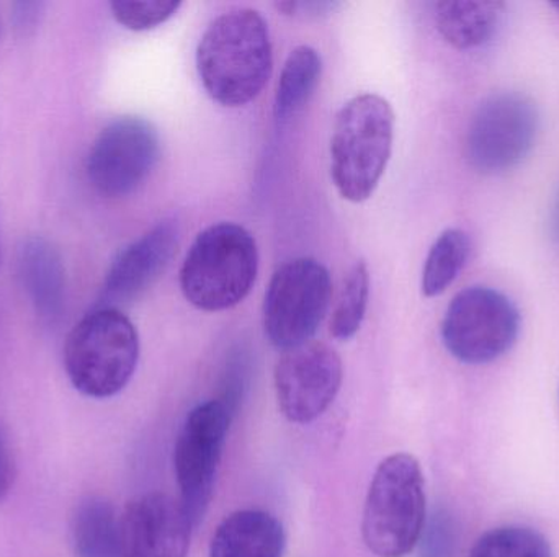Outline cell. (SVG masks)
<instances>
[{
    "mask_svg": "<svg viewBox=\"0 0 559 557\" xmlns=\"http://www.w3.org/2000/svg\"><path fill=\"white\" fill-rule=\"evenodd\" d=\"M41 3L20 2L15 3V16L19 19V28H29L33 22L38 19V10Z\"/></svg>",
    "mask_w": 559,
    "mask_h": 557,
    "instance_id": "obj_27",
    "label": "cell"
},
{
    "mask_svg": "<svg viewBox=\"0 0 559 557\" xmlns=\"http://www.w3.org/2000/svg\"><path fill=\"white\" fill-rule=\"evenodd\" d=\"M249 383V365L245 355H238L229 363L226 370L225 379H223L222 398L219 402L226 405L233 417L238 412L242 399L246 396Z\"/></svg>",
    "mask_w": 559,
    "mask_h": 557,
    "instance_id": "obj_23",
    "label": "cell"
},
{
    "mask_svg": "<svg viewBox=\"0 0 559 557\" xmlns=\"http://www.w3.org/2000/svg\"><path fill=\"white\" fill-rule=\"evenodd\" d=\"M282 523L264 510H239L226 517L210 545V557H283Z\"/></svg>",
    "mask_w": 559,
    "mask_h": 557,
    "instance_id": "obj_15",
    "label": "cell"
},
{
    "mask_svg": "<svg viewBox=\"0 0 559 557\" xmlns=\"http://www.w3.org/2000/svg\"><path fill=\"white\" fill-rule=\"evenodd\" d=\"M506 3L495 0H445L433 5L437 29L459 49H473L495 38Z\"/></svg>",
    "mask_w": 559,
    "mask_h": 557,
    "instance_id": "obj_16",
    "label": "cell"
},
{
    "mask_svg": "<svg viewBox=\"0 0 559 557\" xmlns=\"http://www.w3.org/2000/svg\"><path fill=\"white\" fill-rule=\"evenodd\" d=\"M453 545L455 540H453L452 523L449 519H443V516H439L427 533L423 557H452Z\"/></svg>",
    "mask_w": 559,
    "mask_h": 557,
    "instance_id": "obj_24",
    "label": "cell"
},
{
    "mask_svg": "<svg viewBox=\"0 0 559 557\" xmlns=\"http://www.w3.org/2000/svg\"><path fill=\"white\" fill-rule=\"evenodd\" d=\"M426 526V484L419 461L396 453L381 461L365 500V545L378 557H404Z\"/></svg>",
    "mask_w": 559,
    "mask_h": 557,
    "instance_id": "obj_5",
    "label": "cell"
},
{
    "mask_svg": "<svg viewBox=\"0 0 559 557\" xmlns=\"http://www.w3.org/2000/svg\"><path fill=\"white\" fill-rule=\"evenodd\" d=\"M182 3L176 0H115L110 3L115 20L124 28L146 32L176 15Z\"/></svg>",
    "mask_w": 559,
    "mask_h": 557,
    "instance_id": "obj_22",
    "label": "cell"
},
{
    "mask_svg": "<svg viewBox=\"0 0 559 557\" xmlns=\"http://www.w3.org/2000/svg\"><path fill=\"white\" fill-rule=\"evenodd\" d=\"M321 72V56L311 46H298L289 52L275 94L274 111L278 123H285L308 104L318 87Z\"/></svg>",
    "mask_w": 559,
    "mask_h": 557,
    "instance_id": "obj_18",
    "label": "cell"
},
{
    "mask_svg": "<svg viewBox=\"0 0 559 557\" xmlns=\"http://www.w3.org/2000/svg\"><path fill=\"white\" fill-rule=\"evenodd\" d=\"M551 5H554V7H555V9H558V10H559V2H554V3H551Z\"/></svg>",
    "mask_w": 559,
    "mask_h": 557,
    "instance_id": "obj_28",
    "label": "cell"
},
{
    "mask_svg": "<svg viewBox=\"0 0 559 557\" xmlns=\"http://www.w3.org/2000/svg\"><path fill=\"white\" fill-rule=\"evenodd\" d=\"M538 110L521 92H499L479 104L466 133V156L481 173L514 169L534 147Z\"/></svg>",
    "mask_w": 559,
    "mask_h": 557,
    "instance_id": "obj_8",
    "label": "cell"
},
{
    "mask_svg": "<svg viewBox=\"0 0 559 557\" xmlns=\"http://www.w3.org/2000/svg\"><path fill=\"white\" fill-rule=\"evenodd\" d=\"M160 141L156 128L140 117L111 121L92 144L87 175L92 186L110 198L140 189L159 160Z\"/></svg>",
    "mask_w": 559,
    "mask_h": 557,
    "instance_id": "obj_10",
    "label": "cell"
},
{
    "mask_svg": "<svg viewBox=\"0 0 559 557\" xmlns=\"http://www.w3.org/2000/svg\"><path fill=\"white\" fill-rule=\"evenodd\" d=\"M231 412L218 399L197 405L180 431L174 450V470L180 504L199 526L212 502L216 474L231 425Z\"/></svg>",
    "mask_w": 559,
    "mask_h": 557,
    "instance_id": "obj_9",
    "label": "cell"
},
{
    "mask_svg": "<svg viewBox=\"0 0 559 557\" xmlns=\"http://www.w3.org/2000/svg\"><path fill=\"white\" fill-rule=\"evenodd\" d=\"M331 275L314 258H295L275 271L264 301L272 346L289 350L311 342L331 301Z\"/></svg>",
    "mask_w": 559,
    "mask_h": 557,
    "instance_id": "obj_7",
    "label": "cell"
},
{
    "mask_svg": "<svg viewBox=\"0 0 559 557\" xmlns=\"http://www.w3.org/2000/svg\"><path fill=\"white\" fill-rule=\"evenodd\" d=\"M258 270L254 235L235 222H218L197 235L180 268V288L197 310L218 313L245 301Z\"/></svg>",
    "mask_w": 559,
    "mask_h": 557,
    "instance_id": "obj_2",
    "label": "cell"
},
{
    "mask_svg": "<svg viewBox=\"0 0 559 557\" xmlns=\"http://www.w3.org/2000/svg\"><path fill=\"white\" fill-rule=\"evenodd\" d=\"M472 252L469 235L462 229H447L437 238L423 270V293L427 298L442 294L459 277Z\"/></svg>",
    "mask_w": 559,
    "mask_h": 557,
    "instance_id": "obj_19",
    "label": "cell"
},
{
    "mask_svg": "<svg viewBox=\"0 0 559 557\" xmlns=\"http://www.w3.org/2000/svg\"><path fill=\"white\" fill-rule=\"evenodd\" d=\"M370 296V274L367 264L357 262L342 283L337 303L331 317V334L334 339L348 340L358 332L365 319Z\"/></svg>",
    "mask_w": 559,
    "mask_h": 557,
    "instance_id": "obj_20",
    "label": "cell"
},
{
    "mask_svg": "<svg viewBox=\"0 0 559 557\" xmlns=\"http://www.w3.org/2000/svg\"><path fill=\"white\" fill-rule=\"evenodd\" d=\"M197 69L206 94L223 107L254 100L272 72V43L261 13L235 9L216 16L197 48Z\"/></svg>",
    "mask_w": 559,
    "mask_h": 557,
    "instance_id": "obj_1",
    "label": "cell"
},
{
    "mask_svg": "<svg viewBox=\"0 0 559 557\" xmlns=\"http://www.w3.org/2000/svg\"><path fill=\"white\" fill-rule=\"evenodd\" d=\"M120 529L123 557H187L195 526L180 500L151 493L128 504Z\"/></svg>",
    "mask_w": 559,
    "mask_h": 557,
    "instance_id": "obj_12",
    "label": "cell"
},
{
    "mask_svg": "<svg viewBox=\"0 0 559 557\" xmlns=\"http://www.w3.org/2000/svg\"><path fill=\"white\" fill-rule=\"evenodd\" d=\"M469 557H554L550 543L528 526H499L485 533Z\"/></svg>",
    "mask_w": 559,
    "mask_h": 557,
    "instance_id": "obj_21",
    "label": "cell"
},
{
    "mask_svg": "<svg viewBox=\"0 0 559 557\" xmlns=\"http://www.w3.org/2000/svg\"><path fill=\"white\" fill-rule=\"evenodd\" d=\"M393 137V108L380 95H357L341 108L331 140V177L342 198L361 203L373 195Z\"/></svg>",
    "mask_w": 559,
    "mask_h": 557,
    "instance_id": "obj_3",
    "label": "cell"
},
{
    "mask_svg": "<svg viewBox=\"0 0 559 557\" xmlns=\"http://www.w3.org/2000/svg\"><path fill=\"white\" fill-rule=\"evenodd\" d=\"M19 275L39 319L56 326L66 303L64 268L56 249L45 239H28L20 249Z\"/></svg>",
    "mask_w": 559,
    "mask_h": 557,
    "instance_id": "obj_14",
    "label": "cell"
},
{
    "mask_svg": "<svg viewBox=\"0 0 559 557\" xmlns=\"http://www.w3.org/2000/svg\"><path fill=\"white\" fill-rule=\"evenodd\" d=\"M179 245V226L166 219L120 252L102 288L100 306L138 300L169 267Z\"/></svg>",
    "mask_w": 559,
    "mask_h": 557,
    "instance_id": "obj_13",
    "label": "cell"
},
{
    "mask_svg": "<svg viewBox=\"0 0 559 557\" xmlns=\"http://www.w3.org/2000/svg\"><path fill=\"white\" fill-rule=\"evenodd\" d=\"M275 7L280 10V12L285 13V15L292 16H321L325 15V13L334 12V9H337L338 3L335 2H278L275 3Z\"/></svg>",
    "mask_w": 559,
    "mask_h": 557,
    "instance_id": "obj_25",
    "label": "cell"
},
{
    "mask_svg": "<svg viewBox=\"0 0 559 557\" xmlns=\"http://www.w3.org/2000/svg\"><path fill=\"white\" fill-rule=\"evenodd\" d=\"M138 359L136 327L117 307H97L82 317L64 343L66 373L88 398L118 395L133 378Z\"/></svg>",
    "mask_w": 559,
    "mask_h": 557,
    "instance_id": "obj_4",
    "label": "cell"
},
{
    "mask_svg": "<svg viewBox=\"0 0 559 557\" xmlns=\"http://www.w3.org/2000/svg\"><path fill=\"white\" fill-rule=\"evenodd\" d=\"M521 332V313L501 291L469 287L447 307L442 340L450 353L468 365H485L509 352Z\"/></svg>",
    "mask_w": 559,
    "mask_h": 557,
    "instance_id": "obj_6",
    "label": "cell"
},
{
    "mask_svg": "<svg viewBox=\"0 0 559 557\" xmlns=\"http://www.w3.org/2000/svg\"><path fill=\"white\" fill-rule=\"evenodd\" d=\"M75 557H123L120 519L102 496H87L75 506L71 522Z\"/></svg>",
    "mask_w": 559,
    "mask_h": 557,
    "instance_id": "obj_17",
    "label": "cell"
},
{
    "mask_svg": "<svg viewBox=\"0 0 559 557\" xmlns=\"http://www.w3.org/2000/svg\"><path fill=\"white\" fill-rule=\"evenodd\" d=\"M341 356L322 342H306L285 350L275 366V392L280 411L295 424L321 417L342 385Z\"/></svg>",
    "mask_w": 559,
    "mask_h": 557,
    "instance_id": "obj_11",
    "label": "cell"
},
{
    "mask_svg": "<svg viewBox=\"0 0 559 557\" xmlns=\"http://www.w3.org/2000/svg\"><path fill=\"white\" fill-rule=\"evenodd\" d=\"M13 477H15V464H13L12 451L5 435L0 431V500L10 493Z\"/></svg>",
    "mask_w": 559,
    "mask_h": 557,
    "instance_id": "obj_26",
    "label": "cell"
}]
</instances>
